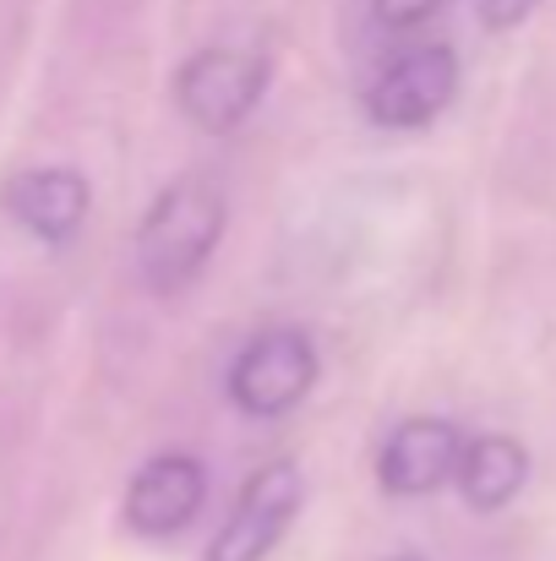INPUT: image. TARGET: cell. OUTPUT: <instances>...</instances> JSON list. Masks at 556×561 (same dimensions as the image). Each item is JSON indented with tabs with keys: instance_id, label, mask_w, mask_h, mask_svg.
I'll use <instances>...</instances> for the list:
<instances>
[{
	"instance_id": "6da1fadb",
	"label": "cell",
	"mask_w": 556,
	"mask_h": 561,
	"mask_svg": "<svg viewBox=\"0 0 556 561\" xmlns=\"http://www.w3.org/2000/svg\"><path fill=\"white\" fill-rule=\"evenodd\" d=\"M224 234V191L207 175H181L154 196L137 224V273L154 295H181L207 267Z\"/></svg>"
},
{
	"instance_id": "7a4b0ae2",
	"label": "cell",
	"mask_w": 556,
	"mask_h": 561,
	"mask_svg": "<svg viewBox=\"0 0 556 561\" xmlns=\"http://www.w3.org/2000/svg\"><path fill=\"white\" fill-rule=\"evenodd\" d=\"M268 93V60L257 49H196L175 71V104L196 131H235Z\"/></svg>"
},
{
	"instance_id": "3957f363",
	"label": "cell",
	"mask_w": 556,
	"mask_h": 561,
	"mask_svg": "<svg viewBox=\"0 0 556 561\" xmlns=\"http://www.w3.org/2000/svg\"><path fill=\"white\" fill-rule=\"evenodd\" d=\"M317 381V350L300 328H268L257 333L235 366H229V403L251 420L290 414Z\"/></svg>"
},
{
	"instance_id": "277c9868",
	"label": "cell",
	"mask_w": 556,
	"mask_h": 561,
	"mask_svg": "<svg viewBox=\"0 0 556 561\" xmlns=\"http://www.w3.org/2000/svg\"><path fill=\"white\" fill-rule=\"evenodd\" d=\"M300 502H306L300 469H295L290 458L262 463V469L240 485L235 513L224 518L218 540L207 546V557H202V561H262L273 546H279V540H284V529L295 524Z\"/></svg>"
},
{
	"instance_id": "5b68a950",
	"label": "cell",
	"mask_w": 556,
	"mask_h": 561,
	"mask_svg": "<svg viewBox=\"0 0 556 561\" xmlns=\"http://www.w3.org/2000/svg\"><path fill=\"white\" fill-rule=\"evenodd\" d=\"M458 93V55L447 44H420L404 49L376 82L366 88V115L376 126L415 131L431 126Z\"/></svg>"
},
{
	"instance_id": "8992f818",
	"label": "cell",
	"mask_w": 556,
	"mask_h": 561,
	"mask_svg": "<svg viewBox=\"0 0 556 561\" xmlns=\"http://www.w3.org/2000/svg\"><path fill=\"white\" fill-rule=\"evenodd\" d=\"M207 502V469L191 453H159L148 458L126 485V524L148 540L185 529Z\"/></svg>"
},
{
	"instance_id": "52a82bcc",
	"label": "cell",
	"mask_w": 556,
	"mask_h": 561,
	"mask_svg": "<svg viewBox=\"0 0 556 561\" xmlns=\"http://www.w3.org/2000/svg\"><path fill=\"white\" fill-rule=\"evenodd\" d=\"M464 436L447 420H404L382 453H376V480L387 496H431L436 485L458 480Z\"/></svg>"
},
{
	"instance_id": "ba28073f",
	"label": "cell",
	"mask_w": 556,
	"mask_h": 561,
	"mask_svg": "<svg viewBox=\"0 0 556 561\" xmlns=\"http://www.w3.org/2000/svg\"><path fill=\"white\" fill-rule=\"evenodd\" d=\"M5 213L44 245H66L88 218V181L77 170H22L0 191Z\"/></svg>"
},
{
	"instance_id": "9c48e42d",
	"label": "cell",
	"mask_w": 556,
	"mask_h": 561,
	"mask_svg": "<svg viewBox=\"0 0 556 561\" xmlns=\"http://www.w3.org/2000/svg\"><path fill=\"white\" fill-rule=\"evenodd\" d=\"M530 480V453L513 436H475L458 458V491L475 513H502Z\"/></svg>"
},
{
	"instance_id": "30bf717a",
	"label": "cell",
	"mask_w": 556,
	"mask_h": 561,
	"mask_svg": "<svg viewBox=\"0 0 556 561\" xmlns=\"http://www.w3.org/2000/svg\"><path fill=\"white\" fill-rule=\"evenodd\" d=\"M447 0H371V11H376V22L382 27H420V22H431L436 11H442Z\"/></svg>"
},
{
	"instance_id": "8fae6325",
	"label": "cell",
	"mask_w": 556,
	"mask_h": 561,
	"mask_svg": "<svg viewBox=\"0 0 556 561\" xmlns=\"http://www.w3.org/2000/svg\"><path fill=\"white\" fill-rule=\"evenodd\" d=\"M535 5H541V0H480V22H486L491 33H508V27H519Z\"/></svg>"
},
{
	"instance_id": "7c38bea8",
	"label": "cell",
	"mask_w": 556,
	"mask_h": 561,
	"mask_svg": "<svg viewBox=\"0 0 556 561\" xmlns=\"http://www.w3.org/2000/svg\"><path fill=\"white\" fill-rule=\"evenodd\" d=\"M393 561H420V557H393Z\"/></svg>"
}]
</instances>
